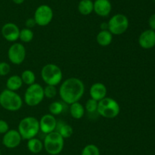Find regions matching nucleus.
<instances>
[{"label": "nucleus", "instance_id": "nucleus-1", "mask_svg": "<svg viewBox=\"0 0 155 155\" xmlns=\"http://www.w3.org/2000/svg\"><path fill=\"white\" fill-rule=\"evenodd\" d=\"M84 93V83L75 77L67 78L62 82L59 88V95L62 102L68 105L79 102Z\"/></svg>", "mask_w": 155, "mask_h": 155}, {"label": "nucleus", "instance_id": "nucleus-2", "mask_svg": "<svg viewBox=\"0 0 155 155\" xmlns=\"http://www.w3.org/2000/svg\"><path fill=\"white\" fill-rule=\"evenodd\" d=\"M0 106L10 112L20 110L23 106V99L16 91L5 89L0 92Z\"/></svg>", "mask_w": 155, "mask_h": 155}, {"label": "nucleus", "instance_id": "nucleus-3", "mask_svg": "<svg viewBox=\"0 0 155 155\" xmlns=\"http://www.w3.org/2000/svg\"><path fill=\"white\" fill-rule=\"evenodd\" d=\"M18 131L24 140L35 138L38 135L39 129V120L33 116H27L20 121Z\"/></svg>", "mask_w": 155, "mask_h": 155}, {"label": "nucleus", "instance_id": "nucleus-4", "mask_svg": "<svg viewBox=\"0 0 155 155\" xmlns=\"http://www.w3.org/2000/svg\"><path fill=\"white\" fill-rule=\"evenodd\" d=\"M120 112V106L116 100L106 97L98 102L97 113L106 119L116 118Z\"/></svg>", "mask_w": 155, "mask_h": 155}, {"label": "nucleus", "instance_id": "nucleus-5", "mask_svg": "<svg viewBox=\"0 0 155 155\" xmlns=\"http://www.w3.org/2000/svg\"><path fill=\"white\" fill-rule=\"evenodd\" d=\"M43 146L45 150L49 155H58L64 147V139L58 132L54 131L45 135Z\"/></svg>", "mask_w": 155, "mask_h": 155}, {"label": "nucleus", "instance_id": "nucleus-6", "mask_svg": "<svg viewBox=\"0 0 155 155\" xmlns=\"http://www.w3.org/2000/svg\"><path fill=\"white\" fill-rule=\"evenodd\" d=\"M41 78L47 85L57 86L61 82L63 73L58 65L48 63L44 65L41 70Z\"/></svg>", "mask_w": 155, "mask_h": 155}, {"label": "nucleus", "instance_id": "nucleus-7", "mask_svg": "<svg viewBox=\"0 0 155 155\" xmlns=\"http://www.w3.org/2000/svg\"><path fill=\"white\" fill-rule=\"evenodd\" d=\"M44 98L45 96L43 88L39 84L34 83L28 86V88L26 89L24 96V101L27 106H36L42 103Z\"/></svg>", "mask_w": 155, "mask_h": 155}, {"label": "nucleus", "instance_id": "nucleus-8", "mask_svg": "<svg viewBox=\"0 0 155 155\" xmlns=\"http://www.w3.org/2000/svg\"><path fill=\"white\" fill-rule=\"evenodd\" d=\"M129 19L124 14H116L107 22L108 30L113 35H121L125 33L129 27Z\"/></svg>", "mask_w": 155, "mask_h": 155}, {"label": "nucleus", "instance_id": "nucleus-9", "mask_svg": "<svg viewBox=\"0 0 155 155\" xmlns=\"http://www.w3.org/2000/svg\"><path fill=\"white\" fill-rule=\"evenodd\" d=\"M54 17L52 9L48 5H41L36 8L34 12V18L36 25L45 27L51 22Z\"/></svg>", "mask_w": 155, "mask_h": 155}, {"label": "nucleus", "instance_id": "nucleus-10", "mask_svg": "<svg viewBox=\"0 0 155 155\" xmlns=\"http://www.w3.org/2000/svg\"><path fill=\"white\" fill-rule=\"evenodd\" d=\"M26 49L21 43H14L8 50V60L14 65H21L26 58Z\"/></svg>", "mask_w": 155, "mask_h": 155}, {"label": "nucleus", "instance_id": "nucleus-11", "mask_svg": "<svg viewBox=\"0 0 155 155\" xmlns=\"http://www.w3.org/2000/svg\"><path fill=\"white\" fill-rule=\"evenodd\" d=\"M22 138L19 132L16 129H9L3 135L2 144L8 149L16 148L20 145Z\"/></svg>", "mask_w": 155, "mask_h": 155}, {"label": "nucleus", "instance_id": "nucleus-12", "mask_svg": "<svg viewBox=\"0 0 155 155\" xmlns=\"http://www.w3.org/2000/svg\"><path fill=\"white\" fill-rule=\"evenodd\" d=\"M1 33L3 38L11 43H15L19 39L20 29L16 24L8 22L2 27Z\"/></svg>", "mask_w": 155, "mask_h": 155}, {"label": "nucleus", "instance_id": "nucleus-13", "mask_svg": "<svg viewBox=\"0 0 155 155\" xmlns=\"http://www.w3.org/2000/svg\"><path fill=\"white\" fill-rule=\"evenodd\" d=\"M39 129L42 133L49 134L54 132L57 127V120L55 116L51 114H45L39 120Z\"/></svg>", "mask_w": 155, "mask_h": 155}, {"label": "nucleus", "instance_id": "nucleus-14", "mask_svg": "<svg viewBox=\"0 0 155 155\" xmlns=\"http://www.w3.org/2000/svg\"><path fill=\"white\" fill-rule=\"evenodd\" d=\"M139 44L142 49L150 50L155 46V30H145L139 35Z\"/></svg>", "mask_w": 155, "mask_h": 155}, {"label": "nucleus", "instance_id": "nucleus-15", "mask_svg": "<svg viewBox=\"0 0 155 155\" xmlns=\"http://www.w3.org/2000/svg\"><path fill=\"white\" fill-rule=\"evenodd\" d=\"M93 12L100 17H107L112 10V4L110 0H95Z\"/></svg>", "mask_w": 155, "mask_h": 155}, {"label": "nucleus", "instance_id": "nucleus-16", "mask_svg": "<svg viewBox=\"0 0 155 155\" xmlns=\"http://www.w3.org/2000/svg\"><path fill=\"white\" fill-rule=\"evenodd\" d=\"M107 88L104 84L101 83V82L94 83L91 86L90 90H89V94H90L91 98L98 102L107 97Z\"/></svg>", "mask_w": 155, "mask_h": 155}, {"label": "nucleus", "instance_id": "nucleus-17", "mask_svg": "<svg viewBox=\"0 0 155 155\" xmlns=\"http://www.w3.org/2000/svg\"><path fill=\"white\" fill-rule=\"evenodd\" d=\"M113 40V34L108 30H101L97 34L96 41L101 46H107Z\"/></svg>", "mask_w": 155, "mask_h": 155}, {"label": "nucleus", "instance_id": "nucleus-18", "mask_svg": "<svg viewBox=\"0 0 155 155\" xmlns=\"http://www.w3.org/2000/svg\"><path fill=\"white\" fill-rule=\"evenodd\" d=\"M27 147L30 152L34 154L39 153L44 149L43 141L37 138H33L27 140Z\"/></svg>", "mask_w": 155, "mask_h": 155}, {"label": "nucleus", "instance_id": "nucleus-19", "mask_svg": "<svg viewBox=\"0 0 155 155\" xmlns=\"http://www.w3.org/2000/svg\"><path fill=\"white\" fill-rule=\"evenodd\" d=\"M23 84L24 83L21 76L14 74L10 76L6 81V89L12 91H17L22 87Z\"/></svg>", "mask_w": 155, "mask_h": 155}, {"label": "nucleus", "instance_id": "nucleus-20", "mask_svg": "<svg viewBox=\"0 0 155 155\" xmlns=\"http://www.w3.org/2000/svg\"><path fill=\"white\" fill-rule=\"evenodd\" d=\"M85 107L80 102H76L70 105V112L71 116L75 119H80L85 115Z\"/></svg>", "mask_w": 155, "mask_h": 155}, {"label": "nucleus", "instance_id": "nucleus-21", "mask_svg": "<svg viewBox=\"0 0 155 155\" xmlns=\"http://www.w3.org/2000/svg\"><path fill=\"white\" fill-rule=\"evenodd\" d=\"M79 12L82 15H89L93 12L94 3L92 0H80L77 6Z\"/></svg>", "mask_w": 155, "mask_h": 155}, {"label": "nucleus", "instance_id": "nucleus-22", "mask_svg": "<svg viewBox=\"0 0 155 155\" xmlns=\"http://www.w3.org/2000/svg\"><path fill=\"white\" fill-rule=\"evenodd\" d=\"M55 131L63 137L64 139L69 138L70 137H71V135H73V132H74V129L71 125L68 124V123L61 122H57V127H56Z\"/></svg>", "mask_w": 155, "mask_h": 155}, {"label": "nucleus", "instance_id": "nucleus-23", "mask_svg": "<svg viewBox=\"0 0 155 155\" xmlns=\"http://www.w3.org/2000/svg\"><path fill=\"white\" fill-rule=\"evenodd\" d=\"M21 78L22 79L23 83L28 85V86L33 84L36 81V75H35V73L32 70L30 69L24 70L21 73Z\"/></svg>", "mask_w": 155, "mask_h": 155}, {"label": "nucleus", "instance_id": "nucleus-24", "mask_svg": "<svg viewBox=\"0 0 155 155\" xmlns=\"http://www.w3.org/2000/svg\"><path fill=\"white\" fill-rule=\"evenodd\" d=\"M34 37V33L33 30L30 28H23L20 30L19 40L22 43H30L33 40Z\"/></svg>", "mask_w": 155, "mask_h": 155}, {"label": "nucleus", "instance_id": "nucleus-25", "mask_svg": "<svg viewBox=\"0 0 155 155\" xmlns=\"http://www.w3.org/2000/svg\"><path fill=\"white\" fill-rule=\"evenodd\" d=\"M64 104L61 101H54L50 103L48 106V110H49L50 114L53 115H60L64 110Z\"/></svg>", "mask_w": 155, "mask_h": 155}, {"label": "nucleus", "instance_id": "nucleus-26", "mask_svg": "<svg viewBox=\"0 0 155 155\" xmlns=\"http://www.w3.org/2000/svg\"><path fill=\"white\" fill-rule=\"evenodd\" d=\"M80 155H101V153L98 146L93 144H89L83 147Z\"/></svg>", "mask_w": 155, "mask_h": 155}, {"label": "nucleus", "instance_id": "nucleus-27", "mask_svg": "<svg viewBox=\"0 0 155 155\" xmlns=\"http://www.w3.org/2000/svg\"><path fill=\"white\" fill-rule=\"evenodd\" d=\"M85 110L89 114H93L95 112H97V108H98V101L90 98L87 100L85 104Z\"/></svg>", "mask_w": 155, "mask_h": 155}, {"label": "nucleus", "instance_id": "nucleus-28", "mask_svg": "<svg viewBox=\"0 0 155 155\" xmlns=\"http://www.w3.org/2000/svg\"><path fill=\"white\" fill-rule=\"evenodd\" d=\"M44 89V96L45 97L48 99H52L57 95L58 91L56 86H53V85H46Z\"/></svg>", "mask_w": 155, "mask_h": 155}, {"label": "nucleus", "instance_id": "nucleus-29", "mask_svg": "<svg viewBox=\"0 0 155 155\" xmlns=\"http://www.w3.org/2000/svg\"><path fill=\"white\" fill-rule=\"evenodd\" d=\"M11 65L6 62H0V76H6L10 73Z\"/></svg>", "mask_w": 155, "mask_h": 155}, {"label": "nucleus", "instance_id": "nucleus-30", "mask_svg": "<svg viewBox=\"0 0 155 155\" xmlns=\"http://www.w3.org/2000/svg\"><path fill=\"white\" fill-rule=\"evenodd\" d=\"M9 130L8 123L4 119H0V134L4 135Z\"/></svg>", "mask_w": 155, "mask_h": 155}, {"label": "nucleus", "instance_id": "nucleus-31", "mask_svg": "<svg viewBox=\"0 0 155 155\" xmlns=\"http://www.w3.org/2000/svg\"><path fill=\"white\" fill-rule=\"evenodd\" d=\"M25 25H26V27H27V28H33V27H34L36 25V21H35L34 18H28V19L26 20V22H25Z\"/></svg>", "mask_w": 155, "mask_h": 155}, {"label": "nucleus", "instance_id": "nucleus-32", "mask_svg": "<svg viewBox=\"0 0 155 155\" xmlns=\"http://www.w3.org/2000/svg\"><path fill=\"white\" fill-rule=\"evenodd\" d=\"M148 25H149L150 29L155 30V14H153L150 16L148 19Z\"/></svg>", "mask_w": 155, "mask_h": 155}, {"label": "nucleus", "instance_id": "nucleus-33", "mask_svg": "<svg viewBox=\"0 0 155 155\" xmlns=\"http://www.w3.org/2000/svg\"><path fill=\"white\" fill-rule=\"evenodd\" d=\"M100 27H101V30H108V25H107V23L106 22L101 23Z\"/></svg>", "mask_w": 155, "mask_h": 155}, {"label": "nucleus", "instance_id": "nucleus-34", "mask_svg": "<svg viewBox=\"0 0 155 155\" xmlns=\"http://www.w3.org/2000/svg\"><path fill=\"white\" fill-rule=\"evenodd\" d=\"M24 1H25V0H12V2H13L16 5L23 4V3L24 2Z\"/></svg>", "mask_w": 155, "mask_h": 155}, {"label": "nucleus", "instance_id": "nucleus-35", "mask_svg": "<svg viewBox=\"0 0 155 155\" xmlns=\"http://www.w3.org/2000/svg\"><path fill=\"white\" fill-rule=\"evenodd\" d=\"M152 1H153V2H154L155 3V0H152Z\"/></svg>", "mask_w": 155, "mask_h": 155}, {"label": "nucleus", "instance_id": "nucleus-36", "mask_svg": "<svg viewBox=\"0 0 155 155\" xmlns=\"http://www.w3.org/2000/svg\"><path fill=\"white\" fill-rule=\"evenodd\" d=\"M0 155H1V150H0Z\"/></svg>", "mask_w": 155, "mask_h": 155}]
</instances>
